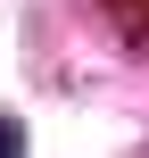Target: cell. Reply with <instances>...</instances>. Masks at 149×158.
<instances>
[{
    "mask_svg": "<svg viewBox=\"0 0 149 158\" xmlns=\"http://www.w3.org/2000/svg\"><path fill=\"white\" fill-rule=\"evenodd\" d=\"M0 158H25V125H17L8 108H0Z\"/></svg>",
    "mask_w": 149,
    "mask_h": 158,
    "instance_id": "obj_1",
    "label": "cell"
}]
</instances>
